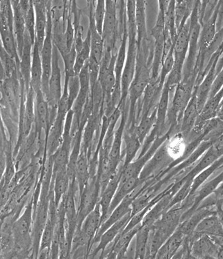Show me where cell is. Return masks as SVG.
Listing matches in <instances>:
<instances>
[{"label": "cell", "instance_id": "cell-1", "mask_svg": "<svg viewBox=\"0 0 223 259\" xmlns=\"http://www.w3.org/2000/svg\"><path fill=\"white\" fill-rule=\"evenodd\" d=\"M199 1H195L193 11H192L189 21H190V30H189V42L188 56L186 58L184 66V77L191 75L194 72L196 64V57H197L198 51V41L200 32H201L202 26L199 22V15H198V9L200 6Z\"/></svg>", "mask_w": 223, "mask_h": 259}, {"label": "cell", "instance_id": "cell-2", "mask_svg": "<svg viewBox=\"0 0 223 259\" xmlns=\"http://www.w3.org/2000/svg\"><path fill=\"white\" fill-rule=\"evenodd\" d=\"M59 52L53 44L52 71L49 82V93L47 101L49 108L50 125L55 121L58 104L62 96V76L59 64Z\"/></svg>", "mask_w": 223, "mask_h": 259}, {"label": "cell", "instance_id": "cell-3", "mask_svg": "<svg viewBox=\"0 0 223 259\" xmlns=\"http://www.w3.org/2000/svg\"><path fill=\"white\" fill-rule=\"evenodd\" d=\"M128 51L126 53L125 64L122 70L120 87H121V98L117 107L123 110L126 107V99L128 95L129 88L135 77L137 55V44L136 37L128 36Z\"/></svg>", "mask_w": 223, "mask_h": 259}, {"label": "cell", "instance_id": "cell-4", "mask_svg": "<svg viewBox=\"0 0 223 259\" xmlns=\"http://www.w3.org/2000/svg\"><path fill=\"white\" fill-rule=\"evenodd\" d=\"M117 1H106V14H105L102 39L104 49L117 52L116 49L117 37L119 36V21L117 19Z\"/></svg>", "mask_w": 223, "mask_h": 259}, {"label": "cell", "instance_id": "cell-5", "mask_svg": "<svg viewBox=\"0 0 223 259\" xmlns=\"http://www.w3.org/2000/svg\"><path fill=\"white\" fill-rule=\"evenodd\" d=\"M172 162L173 160L167 153L166 142H164L143 167L139 178L144 182L153 180L166 169Z\"/></svg>", "mask_w": 223, "mask_h": 259}, {"label": "cell", "instance_id": "cell-6", "mask_svg": "<svg viewBox=\"0 0 223 259\" xmlns=\"http://www.w3.org/2000/svg\"><path fill=\"white\" fill-rule=\"evenodd\" d=\"M170 137L168 132L164 135L159 136L156 138L153 144H151L150 148L148 149L147 153L143 157L138 158L135 162H131L126 167H122L119 184H123L127 180L131 178L139 177L140 174L142 170L146 163L154 155L155 151L164 142H166Z\"/></svg>", "mask_w": 223, "mask_h": 259}, {"label": "cell", "instance_id": "cell-7", "mask_svg": "<svg viewBox=\"0 0 223 259\" xmlns=\"http://www.w3.org/2000/svg\"><path fill=\"white\" fill-rule=\"evenodd\" d=\"M33 198L26 206L21 218L13 223L12 233L17 245L22 248L28 247L31 242V228L33 222Z\"/></svg>", "mask_w": 223, "mask_h": 259}, {"label": "cell", "instance_id": "cell-8", "mask_svg": "<svg viewBox=\"0 0 223 259\" xmlns=\"http://www.w3.org/2000/svg\"><path fill=\"white\" fill-rule=\"evenodd\" d=\"M222 246L213 242L206 234H200L191 246V258H223Z\"/></svg>", "mask_w": 223, "mask_h": 259}, {"label": "cell", "instance_id": "cell-9", "mask_svg": "<svg viewBox=\"0 0 223 259\" xmlns=\"http://www.w3.org/2000/svg\"><path fill=\"white\" fill-rule=\"evenodd\" d=\"M223 175L222 171H220L215 178L212 179L209 182H205L201 186L196 190L195 193L191 194V196L193 199V204L192 206L183 214L181 222H184L187 218H189L192 214L194 213L197 209L198 205L203 200L206 198L207 196L212 194L215 190L217 188L218 185L222 184Z\"/></svg>", "mask_w": 223, "mask_h": 259}, {"label": "cell", "instance_id": "cell-10", "mask_svg": "<svg viewBox=\"0 0 223 259\" xmlns=\"http://www.w3.org/2000/svg\"><path fill=\"white\" fill-rule=\"evenodd\" d=\"M189 30H190V21L187 20L186 23L177 33L174 46H173V57L174 65L173 68L183 71L185 60L189 49Z\"/></svg>", "mask_w": 223, "mask_h": 259}, {"label": "cell", "instance_id": "cell-11", "mask_svg": "<svg viewBox=\"0 0 223 259\" xmlns=\"http://www.w3.org/2000/svg\"><path fill=\"white\" fill-rule=\"evenodd\" d=\"M130 218L131 212H129L121 220H120L119 222L115 223L112 226L109 227L107 231H105L100 236L99 240L98 241V244L97 247L91 251L88 257L95 258L100 252H101V254L103 253L106 247L115 240L118 234L123 231L124 228L128 224L129 221H130Z\"/></svg>", "mask_w": 223, "mask_h": 259}, {"label": "cell", "instance_id": "cell-12", "mask_svg": "<svg viewBox=\"0 0 223 259\" xmlns=\"http://www.w3.org/2000/svg\"><path fill=\"white\" fill-rule=\"evenodd\" d=\"M35 121L37 135L40 136L44 130L47 138L50 130V117L48 102L41 89L35 93Z\"/></svg>", "mask_w": 223, "mask_h": 259}, {"label": "cell", "instance_id": "cell-13", "mask_svg": "<svg viewBox=\"0 0 223 259\" xmlns=\"http://www.w3.org/2000/svg\"><path fill=\"white\" fill-rule=\"evenodd\" d=\"M122 164H123V162L122 164L120 163V166L119 164L116 173L109 180L106 187L100 193L98 204H99L100 209H101L102 224L106 220L107 214H108L111 201H112L113 196H114L118 186H119Z\"/></svg>", "mask_w": 223, "mask_h": 259}, {"label": "cell", "instance_id": "cell-14", "mask_svg": "<svg viewBox=\"0 0 223 259\" xmlns=\"http://www.w3.org/2000/svg\"><path fill=\"white\" fill-rule=\"evenodd\" d=\"M132 200L133 197L131 193L122 200V202L115 207L114 210L111 212L108 219L102 223V224L100 225L99 229H98L97 233L96 234L95 237L93 241L92 248L94 245L98 243L100 236H101L105 231H107L109 227L112 226L115 223L119 222L120 220H121V219L123 218L124 215H126L127 213H129V212H131V202H132ZM91 251H92V250H91Z\"/></svg>", "mask_w": 223, "mask_h": 259}, {"label": "cell", "instance_id": "cell-15", "mask_svg": "<svg viewBox=\"0 0 223 259\" xmlns=\"http://www.w3.org/2000/svg\"><path fill=\"white\" fill-rule=\"evenodd\" d=\"M126 108L122 110L121 121H120L119 128L114 133L112 144H111L110 151H109V158H110L113 168L115 170H117L120 162L124 161L122 159H123L124 156L122 153L121 146L124 130H125L126 126L127 116H128Z\"/></svg>", "mask_w": 223, "mask_h": 259}, {"label": "cell", "instance_id": "cell-16", "mask_svg": "<svg viewBox=\"0 0 223 259\" xmlns=\"http://www.w3.org/2000/svg\"><path fill=\"white\" fill-rule=\"evenodd\" d=\"M33 5L35 11V42L41 52L48 25L47 1H33Z\"/></svg>", "mask_w": 223, "mask_h": 259}, {"label": "cell", "instance_id": "cell-17", "mask_svg": "<svg viewBox=\"0 0 223 259\" xmlns=\"http://www.w3.org/2000/svg\"><path fill=\"white\" fill-rule=\"evenodd\" d=\"M198 113L197 99H196V88L194 89L193 95L190 100L185 108L181 121L180 133L187 139V136L195 126L196 120L198 119Z\"/></svg>", "mask_w": 223, "mask_h": 259}, {"label": "cell", "instance_id": "cell-18", "mask_svg": "<svg viewBox=\"0 0 223 259\" xmlns=\"http://www.w3.org/2000/svg\"><path fill=\"white\" fill-rule=\"evenodd\" d=\"M218 56L216 58L215 61L213 62L212 66L209 69L208 72L205 75L200 84L198 87H195L196 99H197V107L198 113H200L203 108H204L205 104L208 97L209 90H210L211 84H212L214 80H215L216 76L218 73L217 71V63L218 59L220 56Z\"/></svg>", "mask_w": 223, "mask_h": 259}, {"label": "cell", "instance_id": "cell-19", "mask_svg": "<svg viewBox=\"0 0 223 259\" xmlns=\"http://www.w3.org/2000/svg\"><path fill=\"white\" fill-rule=\"evenodd\" d=\"M89 157L88 150L81 147L79 157L75 165V182L79 189V195L83 191L90 179V168H89Z\"/></svg>", "mask_w": 223, "mask_h": 259}, {"label": "cell", "instance_id": "cell-20", "mask_svg": "<svg viewBox=\"0 0 223 259\" xmlns=\"http://www.w3.org/2000/svg\"><path fill=\"white\" fill-rule=\"evenodd\" d=\"M102 224L101 209L99 204L96 205L95 208L86 216L80 227V231L85 235L91 242V250L92 242Z\"/></svg>", "mask_w": 223, "mask_h": 259}, {"label": "cell", "instance_id": "cell-21", "mask_svg": "<svg viewBox=\"0 0 223 259\" xmlns=\"http://www.w3.org/2000/svg\"><path fill=\"white\" fill-rule=\"evenodd\" d=\"M93 4H91L90 10V26L88 30L91 33V59L95 60L100 64L104 53V44L101 35L97 32L94 19Z\"/></svg>", "mask_w": 223, "mask_h": 259}, {"label": "cell", "instance_id": "cell-22", "mask_svg": "<svg viewBox=\"0 0 223 259\" xmlns=\"http://www.w3.org/2000/svg\"><path fill=\"white\" fill-rule=\"evenodd\" d=\"M215 213L218 214L217 207L215 206L197 208L189 218L181 222L177 228L185 236L191 235L195 231V228L198 223L201 222L203 219Z\"/></svg>", "mask_w": 223, "mask_h": 259}, {"label": "cell", "instance_id": "cell-23", "mask_svg": "<svg viewBox=\"0 0 223 259\" xmlns=\"http://www.w3.org/2000/svg\"><path fill=\"white\" fill-rule=\"evenodd\" d=\"M53 178H54L53 198L57 208L62 198L68 191L70 181L67 171V167L58 169L53 173Z\"/></svg>", "mask_w": 223, "mask_h": 259}, {"label": "cell", "instance_id": "cell-24", "mask_svg": "<svg viewBox=\"0 0 223 259\" xmlns=\"http://www.w3.org/2000/svg\"><path fill=\"white\" fill-rule=\"evenodd\" d=\"M144 181L140 180L139 177H136L128 179L123 184H119L117 191H116L113 200L111 201L110 206H109L106 220L110 215L111 212L114 210L115 207L122 202L124 198H126L127 196L135 191L140 185L144 184Z\"/></svg>", "mask_w": 223, "mask_h": 259}, {"label": "cell", "instance_id": "cell-25", "mask_svg": "<svg viewBox=\"0 0 223 259\" xmlns=\"http://www.w3.org/2000/svg\"><path fill=\"white\" fill-rule=\"evenodd\" d=\"M194 232L199 234H206L210 237L222 236V218L217 213L207 216L198 223Z\"/></svg>", "mask_w": 223, "mask_h": 259}, {"label": "cell", "instance_id": "cell-26", "mask_svg": "<svg viewBox=\"0 0 223 259\" xmlns=\"http://www.w3.org/2000/svg\"><path fill=\"white\" fill-rule=\"evenodd\" d=\"M13 22H14V30L17 39V49L20 58L23 50L24 37H25V21L23 13L20 8L19 2H13Z\"/></svg>", "mask_w": 223, "mask_h": 259}, {"label": "cell", "instance_id": "cell-27", "mask_svg": "<svg viewBox=\"0 0 223 259\" xmlns=\"http://www.w3.org/2000/svg\"><path fill=\"white\" fill-rule=\"evenodd\" d=\"M187 146V141L180 132L166 141V151L169 157L173 161L178 160L180 163L183 162L182 158L186 151Z\"/></svg>", "mask_w": 223, "mask_h": 259}, {"label": "cell", "instance_id": "cell-28", "mask_svg": "<svg viewBox=\"0 0 223 259\" xmlns=\"http://www.w3.org/2000/svg\"><path fill=\"white\" fill-rule=\"evenodd\" d=\"M123 139L124 142H125V147H124V151L122 153L124 156L122 167L128 166L130 163L133 162L136 154L142 146L139 139H138V136H136L133 131L127 130L126 132L124 130Z\"/></svg>", "mask_w": 223, "mask_h": 259}, {"label": "cell", "instance_id": "cell-29", "mask_svg": "<svg viewBox=\"0 0 223 259\" xmlns=\"http://www.w3.org/2000/svg\"><path fill=\"white\" fill-rule=\"evenodd\" d=\"M32 53V65H31L30 83L34 93L41 89L42 63L41 53L36 43L33 44Z\"/></svg>", "mask_w": 223, "mask_h": 259}, {"label": "cell", "instance_id": "cell-30", "mask_svg": "<svg viewBox=\"0 0 223 259\" xmlns=\"http://www.w3.org/2000/svg\"><path fill=\"white\" fill-rule=\"evenodd\" d=\"M136 44L137 47L147 40V31L146 24V2H136Z\"/></svg>", "mask_w": 223, "mask_h": 259}, {"label": "cell", "instance_id": "cell-31", "mask_svg": "<svg viewBox=\"0 0 223 259\" xmlns=\"http://www.w3.org/2000/svg\"><path fill=\"white\" fill-rule=\"evenodd\" d=\"M222 89L215 97L207 100L204 108H202V111L198 115L195 124L201 123V122L217 117L218 109L222 105Z\"/></svg>", "mask_w": 223, "mask_h": 259}, {"label": "cell", "instance_id": "cell-32", "mask_svg": "<svg viewBox=\"0 0 223 259\" xmlns=\"http://www.w3.org/2000/svg\"><path fill=\"white\" fill-rule=\"evenodd\" d=\"M172 195L171 194H166L157 203H156L145 215L142 222V226L151 227L162 214L168 210V207L170 202Z\"/></svg>", "mask_w": 223, "mask_h": 259}, {"label": "cell", "instance_id": "cell-33", "mask_svg": "<svg viewBox=\"0 0 223 259\" xmlns=\"http://www.w3.org/2000/svg\"><path fill=\"white\" fill-rule=\"evenodd\" d=\"M32 41L27 32L25 33L23 50L21 57V68L22 74L23 75L24 81L26 84L30 83L31 65H32Z\"/></svg>", "mask_w": 223, "mask_h": 259}, {"label": "cell", "instance_id": "cell-34", "mask_svg": "<svg viewBox=\"0 0 223 259\" xmlns=\"http://www.w3.org/2000/svg\"><path fill=\"white\" fill-rule=\"evenodd\" d=\"M193 1H175L174 9L175 25L177 33L186 23L193 11Z\"/></svg>", "mask_w": 223, "mask_h": 259}, {"label": "cell", "instance_id": "cell-35", "mask_svg": "<svg viewBox=\"0 0 223 259\" xmlns=\"http://www.w3.org/2000/svg\"><path fill=\"white\" fill-rule=\"evenodd\" d=\"M156 118H157V107L149 115L143 116L140 119V124L138 126H136L132 130H128V131L135 132L140 143L143 144L145 139L153 128L154 125L155 124Z\"/></svg>", "mask_w": 223, "mask_h": 259}, {"label": "cell", "instance_id": "cell-36", "mask_svg": "<svg viewBox=\"0 0 223 259\" xmlns=\"http://www.w3.org/2000/svg\"><path fill=\"white\" fill-rule=\"evenodd\" d=\"M34 100L35 93L32 87L29 88L27 102H26V109L24 111L23 126V133L25 136H28L32 128V123L34 121Z\"/></svg>", "mask_w": 223, "mask_h": 259}, {"label": "cell", "instance_id": "cell-37", "mask_svg": "<svg viewBox=\"0 0 223 259\" xmlns=\"http://www.w3.org/2000/svg\"><path fill=\"white\" fill-rule=\"evenodd\" d=\"M150 227L142 226L138 229L135 236V258L144 259L146 257L147 242H148Z\"/></svg>", "mask_w": 223, "mask_h": 259}, {"label": "cell", "instance_id": "cell-38", "mask_svg": "<svg viewBox=\"0 0 223 259\" xmlns=\"http://www.w3.org/2000/svg\"><path fill=\"white\" fill-rule=\"evenodd\" d=\"M222 167V157L218 158L213 164H211L207 168L204 169L201 172L198 174L195 178L193 179V184L191 185L190 194H193L202 184L207 182V179L211 177L213 173L217 171L220 167Z\"/></svg>", "mask_w": 223, "mask_h": 259}, {"label": "cell", "instance_id": "cell-39", "mask_svg": "<svg viewBox=\"0 0 223 259\" xmlns=\"http://www.w3.org/2000/svg\"><path fill=\"white\" fill-rule=\"evenodd\" d=\"M91 55V33L88 31L87 35L84 40L83 46L81 50L77 53L74 66L75 75H79L80 71L83 68L84 64L88 61Z\"/></svg>", "mask_w": 223, "mask_h": 259}, {"label": "cell", "instance_id": "cell-40", "mask_svg": "<svg viewBox=\"0 0 223 259\" xmlns=\"http://www.w3.org/2000/svg\"><path fill=\"white\" fill-rule=\"evenodd\" d=\"M185 235L179 229L175 230L174 232L165 242L164 244L166 245L168 251L169 259L172 258L176 252L178 251L184 242Z\"/></svg>", "mask_w": 223, "mask_h": 259}, {"label": "cell", "instance_id": "cell-41", "mask_svg": "<svg viewBox=\"0 0 223 259\" xmlns=\"http://www.w3.org/2000/svg\"><path fill=\"white\" fill-rule=\"evenodd\" d=\"M180 180H182L183 182H184V184H182V186L180 187V188L178 189V191L176 192L174 195H173L172 198H171L170 202H169L168 205V209L171 208V207L173 206V205L182 202L183 201L186 199L187 196H188L189 194H190L191 185L192 184H193V179L185 178L184 177H183L182 178H181Z\"/></svg>", "mask_w": 223, "mask_h": 259}, {"label": "cell", "instance_id": "cell-42", "mask_svg": "<svg viewBox=\"0 0 223 259\" xmlns=\"http://www.w3.org/2000/svg\"><path fill=\"white\" fill-rule=\"evenodd\" d=\"M105 14H106V1L100 0L97 2L95 10H94V19H95V26L97 32L101 35L102 29H103Z\"/></svg>", "mask_w": 223, "mask_h": 259}, {"label": "cell", "instance_id": "cell-43", "mask_svg": "<svg viewBox=\"0 0 223 259\" xmlns=\"http://www.w3.org/2000/svg\"><path fill=\"white\" fill-rule=\"evenodd\" d=\"M77 52L74 45L70 52L64 55L62 59L64 60V68H65V77L70 78L75 75L74 66Z\"/></svg>", "mask_w": 223, "mask_h": 259}, {"label": "cell", "instance_id": "cell-44", "mask_svg": "<svg viewBox=\"0 0 223 259\" xmlns=\"http://www.w3.org/2000/svg\"><path fill=\"white\" fill-rule=\"evenodd\" d=\"M80 90V83L79 76L74 75L69 79L68 82V100L69 107L70 109L72 108L75 100L79 95Z\"/></svg>", "mask_w": 223, "mask_h": 259}, {"label": "cell", "instance_id": "cell-45", "mask_svg": "<svg viewBox=\"0 0 223 259\" xmlns=\"http://www.w3.org/2000/svg\"><path fill=\"white\" fill-rule=\"evenodd\" d=\"M223 84V70L220 71L218 74L216 76L215 80L211 84L210 90L208 94V97L207 99H210V98L215 97L217 94L221 91L222 89Z\"/></svg>", "mask_w": 223, "mask_h": 259}, {"label": "cell", "instance_id": "cell-46", "mask_svg": "<svg viewBox=\"0 0 223 259\" xmlns=\"http://www.w3.org/2000/svg\"><path fill=\"white\" fill-rule=\"evenodd\" d=\"M4 70L3 66H2L1 60H0V81H2L4 79Z\"/></svg>", "mask_w": 223, "mask_h": 259}]
</instances>
